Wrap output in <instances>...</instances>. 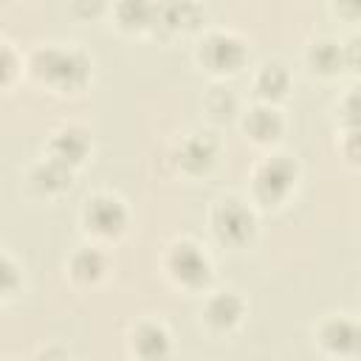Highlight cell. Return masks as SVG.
Segmentation results:
<instances>
[{"instance_id":"obj_16","label":"cell","mask_w":361,"mask_h":361,"mask_svg":"<svg viewBox=\"0 0 361 361\" xmlns=\"http://www.w3.org/2000/svg\"><path fill=\"white\" fill-rule=\"evenodd\" d=\"M71 276L76 279V282H82V285H93V282H99L102 276H104V271H107V257L99 251V248H79L73 257H71Z\"/></svg>"},{"instance_id":"obj_3","label":"cell","mask_w":361,"mask_h":361,"mask_svg":"<svg viewBox=\"0 0 361 361\" xmlns=\"http://www.w3.org/2000/svg\"><path fill=\"white\" fill-rule=\"evenodd\" d=\"M197 59H200V65L206 71H212L217 76H226V73H237L245 65L248 48L231 31H212V34H206L200 39Z\"/></svg>"},{"instance_id":"obj_23","label":"cell","mask_w":361,"mask_h":361,"mask_svg":"<svg viewBox=\"0 0 361 361\" xmlns=\"http://www.w3.org/2000/svg\"><path fill=\"white\" fill-rule=\"evenodd\" d=\"M344 65L353 71H361V37H353L344 45Z\"/></svg>"},{"instance_id":"obj_19","label":"cell","mask_w":361,"mask_h":361,"mask_svg":"<svg viewBox=\"0 0 361 361\" xmlns=\"http://www.w3.org/2000/svg\"><path fill=\"white\" fill-rule=\"evenodd\" d=\"M206 107H209V113L214 118H228L237 110V99L228 90H223V87H212V93L206 99Z\"/></svg>"},{"instance_id":"obj_11","label":"cell","mask_w":361,"mask_h":361,"mask_svg":"<svg viewBox=\"0 0 361 361\" xmlns=\"http://www.w3.org/2000/svg\"><path fill=\"white\" fill-rule=\"evenodd\" d=\"M245 313V302L234 293V290H220L214 296H209L206 307H203V316L206 322L214 327V330H231L240 324Z\"/></svg>"},{"instance_id":"obj_26","label":"cell","mask_w":361,"mask_h":361,"mask_svg":"<svg viewBox=\"0 0 361 361\" xmlns=\"http://www.w3.org/2000/svg\"><path fill=\"white\" fill-rule=\"evenodd\" d=\"M11 76H14V51H11V45H6L3 48V82L8 85Z\"/></svg>"},{"instance_id":"obj_6","label":"cell","mask_w":361,"mask_h":361,"mask_svg":"<svg viewBox=\"0 0 361 361\" xmlns=\"http://www.w3.org/2000/svg\"><path fill=\"white\" fill-rule=\"evenodd\" d=\"M82 220H85V228L93 231L96 237H118L127 228V209L118 197L102 192L87 197Z\"/></svg>"},{"instance_id":"obj_4","label":"cell","mask_w":361,"mask_h":361,"mask_svg":"<svg viewBox=\"0 0 361 361\" xmlns=\"http://www.w3.org/2000/svg\"><path fill=\"white\" fill-rule=\"evenodd\" d=\"M166 271L178 285H183L189 290H197L212 279V262L203 254V248L195 245L192 240H180V243L169 245Z\"/></svg>"},{"instance_id":"obj_24","label":"cell","mask_w":361,"mask_h":361,"mask_svg":"<svg viewBox=\"0 0 361 361\" xmlns=\"http://www.w3.org/2000/svg\"><path fill=\"white\" fill-rule=\"evenodd\" d=\"M336 11L347 20H361V0H336Z\"/></svg>"},{"instance_id":"obj_10","label":"cell","mask_w":361,"mask_h":361,"mask_svg":"<svg viewBox=\"0 0 361 361\" xmlns=\"http://www.w3.org/2000/svg\"><path fill=\"white\" fill-rule=\"evenodd\" d=\"M200 20L197 0H155V25L166 31H189Z\"/></svg>"},{"instance_id":"obj_7","label":"cell","mask_w":361,"mask_h":361,"mask_svg":"<svg viewBox=\"0 0 361 361\" xmlns=\"http://www.w3.org/2000/svg\"><path fill=\"white\" fill-rule=\"evenodd\" d=\"M319 344L336 355H355L361 353V324L344 313L327 316L319 324Z\"/></svg>"},{"instance_id":"obj_1","label":"cell","mask_w":361,"mask_h":361,"mask_svg":"<svg viewBox=\"0 0 361 361\" xmlns=\"http://www.w3.org/2000/svg\"><path fill=\"white\" fill-rule=\"evenodd\" d=\"M31 73L54 90H79L90 79V59L76 48L45 45L31 56Z\"/></svg>"},{"instance_id":"obj_17","label":"cell","mask_w":361,"mask_h":361,"mask_svg":"<svg viewBox=\"0 0 361 361\" xmlns=\"http://www.w3.org/2000/svg\"><path fill=\"white\" fill-rule=\"evenodd\" d=\"M307 65L322 76H333L336 71L344 68V45L333 39H316L307 48Z\"/></svg>"},{"instance_id":"obj_13","label":"cell","mask_w":361,"mask_h":361,"mask_svg":"<svg viewBox=\"0 0 361 361\" xmlns=\"http://www.w3.org/2000/svg\"><path fill=\"white\" fill-rule=\"evenodd\" d=\"M243 127H245V133H248L254 141L268 144V141H276V138H279L285 121H282L279 110L268 102V104H257V107H251L248 116H245V121H243Z\"/></svg>"},{"instance_id":"obj_8","label":"cell","mask_w":361,"mask_h":361,"mask_svg":"<svg viewBox=\"0 0 361 361\" xmlns=\"http://www.w3.org/2000/svg\"><path fill=\"white\" fill-rule=\"evenodd\" d=\"M217 158V141L206 133H195L186 135L178 147V166L189 175H200L206 172Z\"/></svg>"},{"instance_id":"obj_20","label":"cell","mask_w":361,"mask_h":361,"mask_svg":"<svg viewBox=\"0 0 361 361\" xmlns=\"http://www.w3.org/2000/svg\"><path fill=\"white\" fill-rule=\"evenodd\" d=\"M341 118L347 127H361V85H355L341 102Z\"/></svg>"},{"instance_id":"obj_2","label":"cell","mask_w":361,"mask_h":361,"mask_svg":"<svg viewBox=\"0 0 361 361\" xmlns=\"http://www.w3.org/2000/svg\"><path fill=\"white\" fill-rule=\"evenodd\" d=\"M296 183V161L288 155H271L262 164H257L251 186H254V197L262 200L265 206H276L282 203L290 189Z\"/></svg>"},{"instance_id":"obj_9","label":"cell","mask_w":361,"mask_h":361,"mask_svg":"<svg viewBox=\"0 0 361 361\" xmlns=\"http://www.w3.org/2000/svg\"><path fill=\"white\" fill-rule=\"evenodd\" d=\"M87 149H90L87 133L82 127H73V124L59 127L51 135V144H48V155L56 158V161H62V164H68V166L82 164L85 155H87Z\"/></svg>"},{"instance_id":"obj_22","label":"cell","mask_w":361,"mask_h":361,"mask_svg":"<svg viewBox=\"0 0 361 361\" xmlns=\"http://www.w3.org/2000/svg\"><path fill=\"white\" fill-rule=\"evenodd\" d=\"M104 6H107V0H71L73 14H76V17H82V20L99 17V14L104 11Z\"/></svg>"},{"instance_id":"obj_5","label":"cell","mask_w":361,"mask_h":361,"mask_svg":"<svg viewBox=\"0 0 361 361\" xmlns=\"http://www.w3.org/2000/svg\"><path fill=\"white\" fill-rule=\"evenodd\" d=\"M212 228H214L220 243H226V245H245L254 237V231H257V217H254V212L243 200L226 197L212 212Z\"/></svg>"},{"instance_id":"obj_21","label":"cell","mask_w":361,"mask_h":361,"mask_svg":"<svg viewBox=\"0 0 361 361\" xmlns=\"http://www.w3.org/2000/svg\"><path fill=\"white\" fill-rule=\"evenodd\" d=\"M341 152L350 164H361V127H347L344 141H341Z\"/></svg>"},{"instance_id":"obj_14","label":"cell","mask_w":361,"mask_h":361,"mask_svg":"<svg viewBox=\"0 0 361 361\" xmlns=\"http://www.w3.org/2000/svg\"><path fill=\"white\" fill-rule=\"evenodd\" d=\"M71 169L68 164L56 161V158H45L39 161L34 169H31V186L42 195H56V192H65L71 186Z\"/></svg>"},{"instance_id":"obj_15","label":"cell","mask_w":361,"mask_h":361,"mask_svg":"<svg viewBox=\"0 0 361 361\" xmlns=\"http://www.w3.org/2000/svg\"><path fill=\"white\" fill-rule=\"evenodd\" d=\"M113 11L124 31H144L155 25V0H116Z\"/></svg>"},{"instance_id":"obj_12","label":"cell","mask_w":361,"mask_h":361,"mask_svg":"<svg viewBox=\"0 0 361 361\" xmlns=\"http://www.w3.org/2000/svg\"><path fill=\"white\" fill-rule=\"evenodd\" d=\"M130 347L138 358H164L169 353V333L158 322H141L130 336Z\"/></svg>"},{"instance_id":"obj_18","label":"cell","mask_w":361,"mask_h":361,"mask_svg":"<svg viewBox=\"0 0 361 361\" xmlns=\"http://www.w3.org/2000/svg\"><path fill=\"white\" fill-rule=\"evenodd\" d=\"M290 87V76L285 71V65L279 62H268L262 65V71L257 73V93L265 99V102H276L288 93Z\"/></svg>"},{"instance_id":"obj_25","label":"cell","mask_w":361,"mask_h":361,"mask_svg":"<svg viewBox=\"0 0 361 361\" xmlns=\"http://www.w3.org/2000/svg\"><path fill=\"white\" fill-rule=\"evenodd\" d=\"M14 262L11 257H3V290L6 293H14V282H17V274H14Z\"/></svg>"}]
</instances>
